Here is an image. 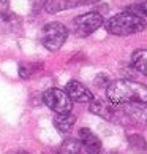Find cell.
I'll return each mask as SVG.
<instances>
[{"instance_id": "obj_10", "label": "cell", "mask_w": 147, "mask_h": 154, "mask_svg": "<svg viewBox=\"0 0 147 154\" xmlns=\"http://www.w3.org/2000/svg\"><path fill=\"white\" fill-rule=\"evenodd\" d=\"M82 3H86V0H46L44 2V10L48 13L54 14V13H59V11H63V10L79 7Z\"/></svg>"}, {"instance_id": "obj_2", "label": "cell", "mask_w": 147, "mask_h": 154, "mask_svg": "<svg viewBox=\"0 0 147 154\" xmlns=\"http://www.w3.org/2000/svg\"><path fill=\"white\" fill-rule=\"evenodd\" d=\"M106 30L117 37H128L133 33H139L146 29V19L139 16L123 11L116 16H112L106 21Z\"/></svg>"}, {"instance_id": "obj_7", "label": "cell", "mask_w": 147, "mask_h": 154, "mask_svg": "<svg viewBox=\"0 0 147 154\" xmlns=\"http://www.w3.org/2000/svg\"><path fill=\"white\" fill-rule=\"evenodd\" d=\"M78 140L81 143V148H84L87 154H101V151H103V145H101L100 138L90 129H79Z\"/></svg>"}, {"instance_id": "obj_11", "label": "cell", "mask_w": 147, "mask_h": 154, "mask_svg": "<svg viewBox=\"0 0 147 154\" xmlns=\"http://www.w3.org/2000/svg\"><path fill=\"white\" fill-rule=\"evenodd\" d=\"M75 124H76V118L71 115H57L54 119V125L55 129L59 130L62 135H68L73 129H75Z\"/></svg>"}, {"instance_id": "obj_3", "label": "cell", "mask_w": 147, "mask_h": 154, "mask_svg": "<svg viewBox=\"0 0 147 154\" xmlns=\"http://www.w3.org/2000/svg\"><path fill=\"white\" fill-rule=\"evenodd\" d=\"M114 121L123 125H147V103L136 102V103L116 105Z\"/></svg>"}, {"instance_id": "obj_12", "label": "cell", "mask_w": 147, "mask_h": 154, "mask_svg": "<svg viewBox=\"0 0 147 154\" xmlns=\"http://www.w3.org/2000/svg\"><path fill=\"white\" fill-rule=\"evenodd\" d=\"M131 62L139 73L147 76V49H136L131 56Z\"/></svg>"}, {"instance_id": "obj_6", "label": "cell", "mask_w": 147, "mask_h": 154, "mask_svg": "<svg viewBox=\"0 0 147 154\" xmlns=\"http://www.w3.org/2000/svg\"><path fill=\"white\" fill-rule=\"evenodd\" d=\"M104 24L103 16L100 13H86L75 18L73 21V29H75V33L78 37H89L90 33H93L97 29H100L101 26Z\"/></svg>"}, {"instance_id": "obj_9", "label": "cell", "mask_w": 147, "mask_h": 154, "mask_svg": "<svg viewBox=\"0 0 147 154\" xmlns=\"http://www.w3.org/2000/svg\"><path fill=\"white\" fill-rule=\"evenodd\" d=\"M90 111L95 113L97 116H101L108 121H114V113H116V105H112L111 102H104L101 99H93L90 102Z\"/></svg>"}, {"instance_id": "obj_13", "label": "cell", "mask_w": 147, "mask_h": 154, "mask_svg": "<svg viewBox=\"0 0 147 154\" xmlns=\"http://www.w3.org/2000/svg\"><path fill=\"white\" fill-rule=\"evenodd\" d=\"M81 152V143L78 138H65L59 146V154H79Z\"/></svg>"}, {"instance_id": "obj_14", "label": "cell", "mask_w": 147, "mask_h": 154, "mask_svg": "<svg viewBox=\"0 0 147 154\" xmlns=\"http://www.w3.org/2000/svg\"><path fill=\"white\" fill-rule=\"evenodd\" d=\"M127 11H128V13H133V14L139 16V18H144V16H147V0L131 5V7L127 8Z\"/></svg>"}, {"instance_id": "obj_17", "label": "cell", "mask_w": 147, "mask_h": 154, "mask_svg": "<svg viewBox=\"0 0 147 154\" xmlns=\"http://www.w3.org/2000/svg\"><path fill=\"white\" fill-rule=\"evenodd\" d=\"M79 154H81V152H79Z\"/></svg>"}, {"instance_id": "obj_1", "label": "cell", "mask_w": 147, "mask_h": 154, "mask_svg": "<svg viewBox=\"0 0 147 154\" xmlns=\"http://www.w3.org/2000/svg\"><path fill=\"white\" fill-rule=\"evenodd\" d=\"M106 95L112 105L136 103V102L147 103V86L131 79H116L108 84Z\"/></svg>"}, {"instance_id": "obj_16", "label": "cell", "mask_w": 147, "mask_h": 154, "mask_svg": "<svg viewBox=\"0 0 147 154\" xmlns=\"http://www.w3.org/2000/svg\"><path fill=\"white\" fill-rule=\"evenodd\" d=\"M16 154H29V152H25V151H19V152H16Z\"/></svg>"}, {"instance_id": "obj_8", "label": "cell", "mask_w": 147, "mask_h": 154, "mask_svg": "<svg viewBox=\"0 0 147 154\" xmlns=\"http://www.w3.org/2000/svg\"><path fill=\"white\" fill-rule=\"evenodd\" d=\"M65 92L68 94V97L73 102H79V103H90V102L93 100L92 92H90L82 83L76 81V79H71V81L66 84Z\"/></svg>"}, {"instance_id": "obj_4", "label": "cell", "mask_w": 147, "mask_h": 154, "mask_svg": "<svg viewBox=\"0 0 147 154\" xmlns=\"http://www.w3.org/2000/svg\"><path fill=\"white\" fill-rule=\"evenodd\" d=\"M68 38V29L62 22H48L41 29V45L48 51H57L63 46V43Z\"/></svg>"}, {"instance_id": "obj_5", "label": "cell", "mask_w": 147, "mask_h": 154, "mask_svg": "<svg viewBox=\"0 0 147 154\" xmlns=\"http://www.w3.org/2000/svg\"><path fill=\"white\" fill-rule=\"evenodd\" d=\"M43 102L57 115H70L73 110V100L63 89L51 88L43 94Z\"/></svg>"}, {"instance_id": "obj_15", "label": "cell", "mask_w": 147, "mask_h": 154, "mask_svg": "<svg viewBox=\"0 0 147 154\" xmlns=\"http://www.w3.org/2000/svg\"><path fill=\"white\" fill-rule=\"evenodd\" d=\"M8 10V0H0V14H3Z\"/></svg>"}]
</instances>
